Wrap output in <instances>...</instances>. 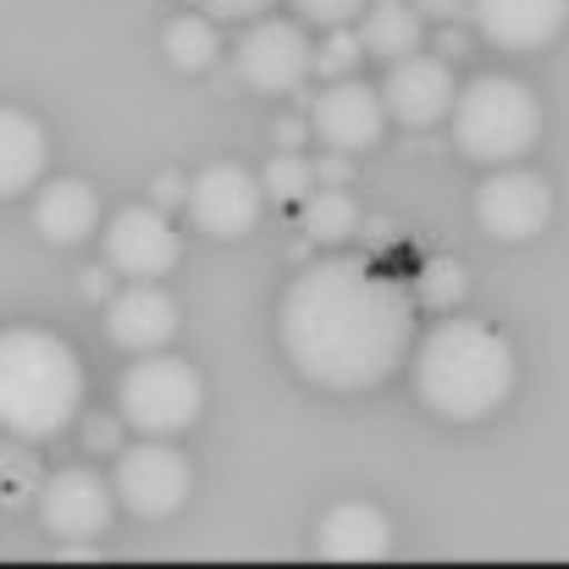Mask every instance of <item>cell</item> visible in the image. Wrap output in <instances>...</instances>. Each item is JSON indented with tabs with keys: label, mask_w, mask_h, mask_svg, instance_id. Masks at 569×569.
Here are the masks:
<instances>
[{
	"label": "cell",
	"mask_w": 569,
	"mask_h": 569,
	"mask_svg": "<svg viewBox=\"0 0 569 569\" xmlns=\"http://www.w3.org/2000/svg\"><path fill=\"white\" fill-rule=\"evenodd\" d=\"M415 305L420 299H409L403 282L371 271L366 260H316L282 293V355L299 377L327 392L381 387L409 355Z\"/></svg>",
	"instance_id": "obj_1"
},
{
	"label": "cell",
	"mask_w": 569,
	"mask_h": 569,
	"mask_svg": "<svg viewBox=\"0 0 569 569\" xmlns=\"http://www.w3.org/2000/svg\"><path fill=\"white\" fill-rule=\"evenodd\" d=\"M415 392L442 420H487L515 392V349L498 327L448 316L415 349Z\"/></svg>",
	"instance_id": "obj_2"
},
{
	"label": "cell",
	"mask_w": 569,
	"mask_h": 569,
	"mask_svg": "<svg viewBox=\"0 0 569 569\" xmlns=\"http://www.w3.org/2000/svg\"><path fill=\"white\" fill-rule=\"evenodd\" d=\"M83 366L78 355L39 327L0 332V431L17 442H50L78 420Z\"/></svg>",
	"instance_id": "obj_3"
},
{
	"label": "cell",
	"mask_w": 569,
	"mask_h": 569,
	"mask_svg": "<svg viewBox=\"0 0 569 569\" xmlns=\"http://www.w3.org/2000/svg\"><path fill=\"white\" fill-rule=\"evenodd\" d=\"M542 139V106L520 78L481 72L453 100V144L481 167H509Z\"/></svg>",
	"instance_id": "obj_4"
},
{
	"label": "cell",
	"mask_w": 569,
	"mask_h": 569,
	"mask_svg": "<svg viewBox=\"0 0 569 569\" xmlns=\"http://www.w3.org/2000/svg\"><path fill=\"white\" fill-rule=\"evenodd\" d=\"M117 403H122V426H133L139 437H178L204 409V381L189 360H172L156 349L128 366Z\"/></svg>",
	"instance_id": "obj_5"
},
{
	"label": "cell",
	"mask_w": 569,
	"mask_h": 569,
	"mask_svg": "<svg viewBox=\"0 0 569 569\" xmlns=\"http://www.w3.org/2000/svg\"><path fill=\"white\" fill-rule=\"evenodd\" d=\"M117 503L139 520H167L189 503L193 470L178 448H167V437H139L133 448H122L117 459Z\"/></svg>",
	"instance_id": "obj_6"
},
{
	"label": "cell",
	"mask_w": 569,
	"mask_h": 569,
	"mask_svg": "<svg viewBox=\"0 0 569 569\" xmlns=\"http://www.w3.org/2000/svg\"><path fill=\"white\" fill-rule=\"evenodd\" d=\"M183 204L204 238H243V232H254V221L266 210V178H254L238 161H216L189 183Z\"/></svg>",
	"instance_id": "obj_7"
},
{
	"label": "cell",
	"mask_w": 569,
	"mask_h": 569,
	"mask_svg": "<svg viewBox=\"0 0 569 569\" xmlns=\"http://www.w3.org/2000/svg\"><path fill=\"white\" fill-rule=\"evenodd\" d=\"M316 67V50L305 39L299 22L288 17H260L243 39H238V78L254 94H293Z\"/></svg>",
	"instance_id": "obj_8"
},
{
	"label": "cell",
	"mask_w": 569,
	"mask_h": 569,
	"mask_svg": "<svg viewBox=\"0 0 569 569\" xmlns=\"http://www.w3.org/2000/svg\"><path fill=\"white\" fill-rule=\"evenodd\" d=\"M106 260L128 282H156L183 260V238L156 204H128L106 221Z\"/></svg>",
	"instance_id": "obj_9"
},
{
	"label": "cell",
	"mask_w": 569,
	"mask_h": 569,
	"mask_svg": "<svg viewBox=\"0 0 569 569\" xmlns=\"http://www.w3.org/2000/svg\"><path fill=\"white\" fill-rule=\"evenodd\" d=\"M387 94L360 83V78H338L321 89L316 111H310V133L321 139V150H343V156H366L377 150L387 133Z\"/></svg>",
	"instance_id": "obj_10"
},
{
	"label": "cell",
	"mask_w": 569,
	"mask_h": 569,
	"mask_svg": "<svg viewBox=\"0 0 569 569\" xmlns=\"http://www.w3.org/2000/svg\"><path fill=\"white\" fill-rule=\"evenodd\" d=\"M117 481H100L94 470H56L39 481V520L61 542H94L111 526Z\"/></svg>",
	"instance_id": "obj_11"
},
{
	"label": "cell",
	"mask_w": 569,
	"mask_h": 569,
	"mask_svg": "<svg viewBox=\"0 0 569 569\" xmlns=\"http://www.w3.org/2000/svg\"><path fill=\"white\" fill-rule=\"evenodd\" d=\"M381 94H387L392 122H403V128H431V122L453 117V100H459L453 67L442 56H420V50L403 56V61H387Z\"/></svg>",
	"instance_id": "obj_12"
},
{
	"label": "cell",
	"mask_w": 569,
	"mask_h": 569,
	"mask_svg": "<svg viewBox=\"0 0 569 569\" xmlns=\"http://www.w3.org/2000/svg\"><path fill=\"white\" fill-rule=\"evenodd\" d=\"M476 221L503 243H526L553 221V189L537 172H498L476 193Z\"/></svg>",
	"instance_id": "obj_13"
},
{
	"label": "cell",
	"mask_w": 569,
	"mask_h": 569,
	"mask_svg": "<svg viewBox=\"0 0 569 569\" xmlns=\"http://www.w3.org/2000/svg\"><path fill=\"white\" fill-rule=\"evenodd\" d=\"M470 22L487 44L531 56L565 33L569 0H470Z\"/></svg>",
	"instance_id": "obj_14"
},
{
	"label": "cell",
	"mask_w": 569,
	"mask_h": 569,
	"mask_svg": "<svg viewBox=\"0 0 569 569\" xmlns=\"http://www.w3.org/2000/svg\"><path fill=\"white\" fill-rule=\"evenodd\" d=\"M106 332H111V343L128 349V355H156V349H167V343L178 338V305H172V293H161L156 282H133V288H122V293L111 299Z\"/></svg>",
	"instance_id": "obj_15"
},
{
	"label": "cell",
	"mask_w": 569,
	"mask_h": 569,
	"mask_svg": "<svg viewBox=\"0 0 569 569\" xmlns=\"http://www.w3.org/2000/svg\"><path fill=\"white\" fill-rule=\"evenodd\" d=\"M316 553L321 559H338V565H377V559L392 553V526H387V515H381L377 503L349 498V503H338V509L321 515Z\"/></svg>",
	"instance_id": "obj_16"
},
{
	"label": "cell",
	"mask_w": 569,
	"mask_h": 569,
	"mask_svg": "<svg viewBox=\"0 0 569 569\" xmlns=\"http://www.w3.org/2000/svg\"><path fill=\"white\" fill-rule=\"evenodd\" d=\"M33 227L44 243H83L100 227V199L83 178H56L33 199Z\"/></svg>",
	"instance_id": "obj_17"
},
{
	"label": "cell",
	"mask_w": 569,
	"mask_h": 569,
	"mask_svg": "<svg viewBox=\"0 0 569 569\" xmlns=\"http://www.w3.org/2000/svg\"><path fill=\"white\" fill-rule=\"evenodd\" d=\"M44 161H50V139L44 128L17 111V106H0V199H17L44 178Z\"/></svg>",
	"instance_id": "obj_18"
},
{
	"label": "cell",
	"mask_w": 569,
	"mask_h": 569,
	"mask_svg": "<svg viewBox=\"0 0 569 569\" xmlns=\"http://www.w3.org/2000/svg\"><path fill=\"white\" fill-rule=\"evenodd\" d=\"M420 39H426V11L409 6V0H377V6H366V17H360V44H366L371 56H381V61L415 56Z\"/></svg>",
	"instance_id": "obj_19"
},
{
	"label": "cell",
	"mask_w": 569,
	"mask_h": 569,
	"mask_svg": "<svg viewBox=\"0 0 569 569\" xmlns=\"http://www.w3.org/2000/svg\"><path fill=\"white\" fill-rule=\"evenodd\" d=\"M299 227H305V238H316V243H343L355 227H360V204H355V193L349 189H321L305 193L299 199Z\"/></svg>",
	"instance_id": "obj_20"
},
{
	"label": "cell",
	"mask_w": 569,
	"mask_h": 569,
	"mask_svg": "<svg viewBox=\"0 0 569 569\" xmlns=\"http://www.w3.org/2000/svg\"><path fill=\"white\" fill-rule=\"evenodd\" d=\"M161 44H167V61H172V67H183V72H204V67L216 61V50H221L216 22H210V17H199V11L172 17Z\"/></svg>",
	"instance_id": "obj_21"
},
{
	"label": "cell",
	"mask_w": 569,
	"mask_h": 569,
	"mask_svg": "<svg viewBox=\"0 0 569 569\" xmlns=\"http://www.w3.org/2000/svg\"><path fill=\"white\" fill-rule=\"evenodd\" d=\"M260 178H266V193H271L277 204H299L305 193L321 189V183H316V161H305L299 150H277Z\"/></svg>",
	"instance_id": "obj_22"
},
{
	"label": "cell",
	"mask_w": 569,
	"mask_h": 569,
	"mask_svg": "<svg viewBox=\"0 0 569 569\" xmlns=\"http://www.w3.org/2000/svg\"><path fill=\"white\" fill-rule=\"evenodd\" d=\"M465 293H470V277H465L459 260H431V266L420 271V282H415V299H420L426 310H442V316L459 310Z\"/></svg>",
	"instance_id": "obj_23"
},
{
	"label": "cell",
	"mask_w": 569,
	"mask_h": 569,
	"mask_svg": "<svg viewBox=\"0 0 569 569\" xmlns=\"http://www.w3.org/2000/svg\"><path fill=\"white\" fill-rule=\"evenodd\" d=\"M293 6H299L305 22H316V28H327V33L366 17V0H293Z\"/></svg>",
	"instance_id": "obj_24"
},
{
	"label": "cell",
	"mask_w": 569,
	"mask_h": 569,
	"mask_svg": "<svg viewBox=\"0 0 569 569\" xmlns=\"http://www.w3.org/2000/svg\"><path fill=\"white\" fill-rule=\"evenodd\" d=\"M28 487H33V459L6 442V448H0V503H17Z\"/></svg>",
	"instance_id": "obj_25"
},
{
	"label": "cell",
	"mask_w": 569,
	"mask_h": 569,
	"mask_svg": "<svg viewBox=\"0 0 569 569\" xmlns=\"http://www.w3.org/2000/svg\"><path fill=\"white\" fill-rule=\"evenodd\" d=\"M360 50H366V44H360V33H343V28H332V44L321 50V72H349Z\"/></svg>",
	"instance_id": "obj_26"
},
{
	"label": "cell",
	"mask_w": 569,
	"mask_h": 569,
	"mask_svg": "<svg viewBox=\"0 0 569 569\" xmlns=\"http://www.w3.org/2000/svg\"><path fill=\"white\" fill-rule=\"evenodd\" d=\"M316 183L343 189V183H349V156H343V150H327V156L316 161Z\"/></svg>",
	"instance_id": "obj_27"
},
{
	"label": "cell",
	"mask_w": 569,
	"mask_h": 569,
	"mask_svg": "<svg viewBox=\"0 0 569 569\" xmlns=\"http://www.w3.org/2000/svg\"><path fill=\"white\" fill-rule=\"evenodd\" d=\"M210 17H260L266 6H277V0H199Z\"/></svg>",
	"instance_id": "obj_28"
},
{
	"label": "cell",
	"mask_w": 569,
	"mask_h": 569,
	"mask_svg": "<svg viewBox=\"0 0 569 569\" xmlns=\"http://www.w3.org/2000/svg\"><path fill=\"white\" fill-rule=\"evenodd\" d=\"M426 17H437V22H448V17H459V11H470V0H415Z\"/></svg>",
	"instance_id": "obj_29"
},
{
	"label": "cell",
	"mask_w": 569,
	"mask_h": 569,
	"mask_svg": "<svg viewBox=\"0 0 569 569\" xmlns=\"http://www.w3.org/2000/svg\"><path fill=\"white\" fill-rule=\"evenodd\" d=\"M89 448H117V420H89Z\"/></svg>",
	"instance_id": "obj_30"
},
{
	"label": "cell",
	"mask_w": 569,
	"mask_h": 569,
	"mask_svg": "<svg viewBox=\"0 0 569 569\" xmlns=\"http://www.w3.org/2000/svg\"><path fill=\"white\" fill-rule=\"evenodd\" d=\"M271 139H277V150H299L305 144V122H282V128H271Z\"/></svg>",
	"instance_id": "obj_31"
}]
</instances>
